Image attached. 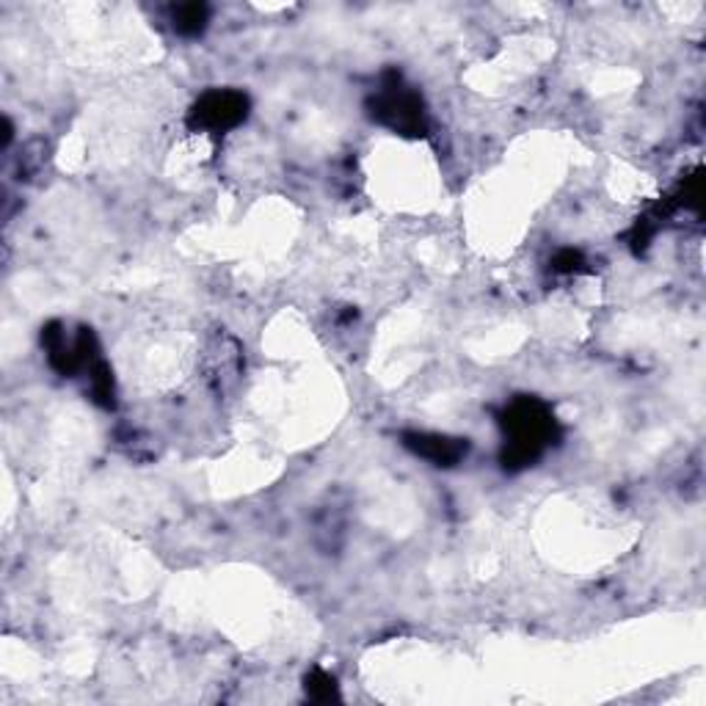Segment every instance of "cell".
<instances>
[{"label":"cell","mask_w":706,"mask_h":706,"mask_svg":"<svg viewBox=\"0 0 706 706\" xmlns=\"http://www.w3.org/2000/svg\"><path fill=\"white\" fill-rule=\"evenodd\" d=\"M505 433L511 444L505 450V467H528L541 456L555 433V417L541 400L522 398L505 411Z\"/></svg>","instance_id":"cell-1"},{"label":"cell","mask_w":706,"mask_h":706,"mask_svg":"<svg viewBox=\"0 0 706 706\" xmlns=\"http://www.w3.org/2000/svg\"><path fill=\"white\" fill-rule=\"evenodd\" d=\"M372 116L378 119V122L389 124L392 130H398V133H422L426 130V114H422V100L417 98L415 92H409V89L403 86H387L381 94H378V100L372 103Z\"/></svg>","instance_id":"cell-2"},{"label":"cell","mask_w":706,"mask_h":706,"mask_svg":"<svg viewBox=\"0 0 706 706\" xmlns=\"http://www.w3.org/2000/svg\"><path fill=\"white\" fill-rule=\"evenodd\" d=\"M248 100L246 94L229 92V89H218V92H207L199 103L191 111V124L202 130H229L246 119Z\"/></svg>","instance_id":"cell-3"},{"label":"cell","mask_w":706,"mask_h":706,"mask_svg":"<svg viewBox=\"0 0 706 706\" xmlns=\"http://www.w3.org/2000/svg\"><path fill=\"white\" fill-rule=\"evenodd\" d=\"M406 448L433 467H456L467 456V439L439 437V433H406Z\"/></svg>","instance_id":"cell-4"},{"label":"cell","mask_w":706,"mask_h":706,"mask_svg":"<svg viewBox=\"0 0 706 706\" xmlns=\"http://www.w3.org/2000/svg\"><path fill=\"white\" fill-rule=\"evenodd\" d=\"M207 17L211 9L205 3H183L174 9V31L183 33V37H196V33L205 31Z\"/></svg>","instance_id":"cell-5"},{"label":"cell","mask_w":706,"mask_h":706,"mask_svg":"<svg viewBox=\"0 0 706 706\" xmlns=\"http://www.w3.org/2000/svg\"><path fill=\"white\" fill-rule=\"evenodd\" d=\"M307 693L315 702H331V698H337V685L326 671H315L307 676Z\"/></svg>","instance_id":"cell-6"},{"label":"cell","mask_w":706,"mask_h":706,"mask_svg":"<svg viewBox=\"0 0 706 706\" xmlns=\"http://www.w3.org/2000/svg\"><path fill=\"white\" fill-rule=\"evenodd\" d=\"M580 265H583V254L574 252V248H566V252L557 254V259H555V268L557 270H566V274H572V270H580Z\"/></svg>","instance_id":"cell-7"}]
</instances>
